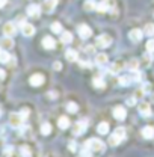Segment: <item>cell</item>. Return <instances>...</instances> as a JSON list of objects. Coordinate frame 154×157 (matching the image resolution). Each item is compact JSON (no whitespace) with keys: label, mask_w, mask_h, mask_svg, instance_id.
Listing matches in <instances>:
<instances>
[{"label":"cell","mask_w":154,"mask_h":157,"mask_svg":"<svg viewBox=\"0 0 154 157\" xmlns=\"http://www.w3.org/2000/svg\"><path fill=\"white\" fill-rule=\"evenodd\" d=\"M125 136V130L121 127V128H116L115 133H112L110 136H109V145L110 147H116V145H119L121 142H122V139Z\"/></svg>","instance_id":"1"},{"label":"cell","mask_w":154,"mask_h":157,"mask_svg":"<svg viewBox=\"0 0 154 157\" xmlns=\"http://www.w3.org/2000/svg\"><path fill=\"white\" fill-rule=\"evenodd\" d=\"M85 147H88L91 151L94 153H103L104 150V142H101L100 139H88L85 142Z\"/></svg>","instance_id":"2"},{"label":"cell","mask_w":154,"mask_h":157,"mask_svg":"<svg viewBox=\"0 0 154 157\" xmlns=\"http://www.w3.org/2000/svg\"><path fill=\"white\" fill-rule=\"evenodd\" d=\"M23 122H24V118L21 117V113H11L9 115V125L12 127V128H20V127H23Z\"/></svg>","instance_id":"3"},{"label":"cell","mask_w":154,"mask_h":157,"mask_svg":"<svg viewBox=\"0 0 154 157\" xmlns=\"http://www.w3.org/2000/svg\"><path fill=\"white\" fill-rule=\"evenodd\" d=\"M95 44L97 47H100V48H106V47H109L112 44V38L109 35H100V36H97Z\"/></svg>","instance_id":"4"},{"label":"cell","mask_w":154,"mask_h":157,"mask_svg":"<svg viewBox=\"0 0 154 157\" xmlns=\"http://www.w3.org/2000/svg\"><path fill=\"white\" fill-rule=\"evenodd\" d=\"M77 32H79L80 38H83V39L91 38V35H92V29H91L88 24H80V26L77 27Z\"/></svg>","instance_id":"5"},{"label":"cell","mask_w":154,"mask_h":157,"mask_svg":"<svg viewBox=\"0 0 154 157\" xmlns=\"http://www.w3.org/2000/svg\"><path fill=\"white\" fill-rule=\"evenodd\" d=\"M139 113L142 115V117L148 118L151 117V106H150V103H147V101H142L141 104H139Z\"/></svg>","instance_id":"6"},{"label":"cell","mask_w":154,"mask_h":157,"mask_svg":"<svg viewBox=\"0 0 154 157\" xmlns=\"http://www.w3.org/2000/svg\"><path fill=\"white\" fill-rule=\"evenodd\" d=\"M85 130H86V121H79V122L74 124V127H73V135H74V136L83 135Z\"/></svg>","instance_id":"7"},{"label":"cell","mask_w":154,"mask_h":157,"mask_svg":"<svg viewBox=\"0 0 154 157\" xmlns=\"http://www.w3.org/2000/svg\"><path fill=\"white\" fill-rule=\"evenodd\" d=\"M15 33H17V27H15L14 23H6L3 26V35L5 36H14Z\"/></svg>","instance_id":"8"},{"label":"cell","mask_w":154,"mask_h":157,"mask_svg":"<svg viewBox=\"0 0 154 157\" xmlns=\"http://www.w3.org/2000/svg\"><path fill=\"white\" fill-rule=\"evenodd\" d=\"M21 33H23L24 36H33V35H35V27H33V24L23 23V24H21Z\"/></svg>","instance_id":"9"},{"label":"cell","mask_w":154,"mask_h":157,"mask_svg":"<svg viewBox=\"0 0 154 157\" xmlns=\"http://www.w3.org/2000/svg\"><path fill=\"white\" fill-rule=\"evenodd\" d=\"M125 117H127V110L122 106H116L115 109H114V118L115 119L122 121V119H125Z\"/></svg>","instance_id":"10"},{"label":"cell","mask_w":154,"mask_h":157,"mask_svg":"<svg viewBox=\"0 0 154 157\" xmlns=\"http://www.w3.org/2000/svg\"><path fill=\"white\" fill-rule=\"evenodd\" d=\"M44 80H45V77H44L42 74H33L32 77L29 78V83H30L32 86L38 88V86H41V85L44 83Z\"/></svg>","instance_id":"11"},{"label":"cell","mask_w":154,"mask_h":157,"mask_svg":"<svg viewBox=\"0 0 154 157\" xmlns=\"http://www.w3.org/2000/svg\"><path fill=\"white\" fill-rule=\"evenodd\" d=\"M39 12H41V8H39V5L37 3H32V5H29L27 6V15L29 17H39Z\"/></svg>","instance_id":"12"},{"label":"cell","mask_w":154,"mask_h":157,"mask_svg":"<svg viewBox=\"0 0 154 157\" xmlns=\"http://www.w3.org/2000/svg\"><path fill=\"white\" fill-rule=\"evenodd\" d=\"M55 45H56V41L52 38V36H44V38H42V47H44L45 50H53Z\"/></svg>","instance_id":"13"},{"label":"cell","mask_w":154,"mask_h":157,"mask_svg":"<svg viewBox=\"0 0 154 157\" xmlns=\"http://www.w3.org/2000/svg\"><path fill=\"white\" fill-rule=\"evenodd\" d=\"M56 5H58V0H44V5L42 6H44V11L47 14H52Z\"/></svg>","instance_id":"14"},{"label":"cell","mask_w":154,"mask_h":157,"mask_svg":"<svg viewBox=\"0 0 154 157\" xmlns=\"http://www.w3.org/2000/svg\"><path fill=\"white\" fill-rule=\"evenodd\" d=\"M14 47V41H12V36H5V38L0 39V48H12Z\"/></svg>","instance_id":"15"},{"label":"cell","mask_w":154,"mask_h":157,"mask_svg":"<svg viewBox=\"0 0 154 157\" xmlns=\"http://www.w3.org/2000/svg\"><path fill=\"white\" fill-rule=\"evenodd\" d=\"M129 36H130V39H132L133 42H139V41L142 39V30H141V29H133V30H130Z\"/></svg>","instance_id":"16"},{"label":"cell","mask_w":154,"mask_h":157,"mask_svg":"<svg viewBox=\"0 0 154 157\" xmlns=\"http://www.w3.org/2000/svg\"><path fill=\"white\" fill-rule=\"evenodd\" d=\"M60 41L64 44H71L73 42V33L68 32V30H62L60 32Z\"/></svg>","instance_id":"17"},{"label":"cell","mask_w":154,"mask_h":157,"mask_svg":"<svg viewBox=\"0 0 154 157\" xmlns=\"http://www.w3.org/2000/svg\"><path fill=\"white\" fill-rule=\"evenodd\" d=\"M142 136L145 137V139H151V137H154V127H151V125H147V127H144L142 128Z\"/></svg>","instance_id":"18"},{"label":"cell","mask_w":154,"mask_h":157,"mask_svg":"<svg viewBox=\"0 0 154 157\" xmlns=\"http://www.w3.org/2000/svg\"><path fill=\"white\" fill-rule=\"evenodd\" d=\"M83 9H85L86 12H94L97 9V3L94 0H86L85 5H83Z\"/></svg>","instance_id":"19"},{"label":"cell","mask_w":154,"mask_h":157,"mask_svg":"<svg viewBox=\"0 0 154 157\" xmlns=\"http://www.w3.org/2000/svg\"><path fill=\"white\" fill-rule=\"evenodd\" d=\"M58 125H59L60 130H67V128L70 127V119L67 117H60L58 121Z\"/></svg>","instance_id":"20"},{"label":"cell","mask_w":154,"mask_h":157,"mask_svg":"<svg viewBox=\"0 0 154 157\" xmlns=\"http://www.w3.org/2000/svg\"><path fill=\"white\" fill-rule=\"evenodd\" d=\"M107 60H109V58H107L106 53H98V55L95 56V62L98 63V65H106Z\"/></svg>","instance_id":"21"},{"label":"cell","mask_w":154,"mask_h":157,"mask_svg":"<svg viewBox=\"0 0 154 157\" xmlns=\"http://www.w3.org/2000/svg\"><path fill=\"white\" fill-rule=\"evenodd\" d=\"M65 58H67V60H70V62H76L77 59H79V55H77V52H74V50H67L65 52Z\"/></svg>","instance_id":"22"},{"label":"cell","mask_w":154,"mask_h":157,"mask_svg":"<svg viewBox=\"0 0 154 157\" xmlns=\"http://www.w3.org/2000/svg\"><path fill=\"white\" fill-rule=\"evenodd\" d=\"M109 124L107 122H100L98 124V127H97V132L100 133V135H106V133H109Z\"/></svg>","instance_id":"23"},{"label":"cell","mask_w":154,"mask_h":157,"mask_svg":"<svg viewBox=\"0 0 154 157\" xmlns=\"http://www.w3.org/2000/svg\"><path fill=\"white\" fill-rule=\"evenodd\" d=\"M9 60H11L9 53H8L5 48H0V63H8Z\"/></svg>","instance_id":"24"},{"label":"cell","mask_w":154,"mask_h":157,"mask_svg":"<svg viewBox=\"0 0 154 157\" xmlns=\"http://www.w3.org/2000/svg\"><path fill=\"white\" fill-rule=\"evenodd\" d=\"M151 55L153 53H150V52H147V55H144V58H142V67L144 68H147V67H150L151 65Z\"/></svg>","instance_id":"25"},{"label":"cell","mask_w":154,"mask_h":157,"mask_svg":"<svg viewBox=\"0 0 154 157\" xmlns=\"http://www.w3.org/2000/svg\"><path fill=\"white\" fill-rule=\"evenodd\" d=\"M124 68V63L122 62H115L112 67H110V73H114V74H116V73H121V70Z\"/></svg>","instance_id":"26"},{"label":"cell","mask_w":154,"mask_h":157,"mask_svg":"<svg viewBox=\"0 0 154 157\" xmlns=\"http://www.w3.org/2000/svg\"><path fill=\"white\" fill-rule=\"evenodd\" d=\"M144 33H145L147 36H154V24H153V23H148V24H145Z\"/></svg>","instance_id":"27"},{"label":"cell","mask_w":154,"mask_h":157,"mask_svg":"<svg viewBox=\"0 0 154 157\" xmlns=\"http://www.w3.org/2000/svg\"><path fill=\"white\" fill-rule=\"evenodd\" d=\"M41 133H42L44 136H48V135L52 133V125H50L48 122H44V124L41 125Z\"/></svg>","instance_id":"28"},{"label":"cell","mask_w":154,"mask_h":157,"mask_svg":"<svg viewBox=\"0 0 154 157\" xmlns=\"http://www.w3.org/2000/svg\"><path fill=\"white\" fill-rule=\"evenodd\" d=\"M77 109H79L77 103H74V101H70V103H67V110H68L70 113H76Z\"/></svg>","instance_id":"29"},{"label":"cell","mask_w":154,"mask_h":157,"mask_svg":"<svg viewBox=\"0 0 154 157\" xmlns=\"http://www.w3.org/2000/svg\"><path fill=\"white\" fill-rule=\"evenodd\" d=\"M118 82H119V85L121 86H127V85H130L132 83V80L129 76H121V77L118 78Z\"/></svg>","instance_id":"30"},{"label":"cell","mask_w":154,"mask_h":157,"mask_svg":"<svg viewBox=\"0 0 154 157\" xmlns=\"http://www.w3.org/2000/svg\"><path fill=\"white\" fill-rule=\"evenodd\" d=\"M20 153H21V156H26V157H29L32 154V151H30V148H29L27 145H23V147L20 148Z\"/></svg>","instance_id":"31"},{"label":"cell","mask_w":154,"mask_h":157,"mask_svg":"<svg viewBox=\"0 0 154 157\" xmlns=\"http://www.w3.org/2000/svg\"><path fill=\"white\" fill-rule=\"evenodd\" d=\"M52 32H55V33H60V32H62V24L58 23V21H55V23L52 24Z\"/></svg>","instance_id":"32"},{"label":"cell","mask_w":154,"mask_h":157,"mask_svg":"<svg viewBox=\"0 0 154 157\" xmlns=\"http://www.w3.org/2000/svg\"><path fill=\"white\" fill-rule=\"evenodd\" d=\"M92 83H94V86H95V88H103V86H104L103 78H100V77H95L94 80H92Z\"/></svg>","instance_id":"33"},{"label":"cell","mask_w":154,"mask_h":157,"mask_svg":"<svg viewBox=\"0 0 154 157\" xmlns=\"http://www.w3.org/2000/svg\"><path fill=\"white\" fill-rule=\"evenodd\" d=\"M137 67H139V60H137V59H132V60L129 62V68H130V70H137Z\"/></svg>","instance_id":"34"},{"label":"cell","mask_w":154,"mask_h":157,"mask_svg":"<svg viewBox=\"0 0 154 157\" xmlns=\"http://www.w3.org/2000/svg\"><path fill=\"white\" fill-rule=\"evenodd\" d=\"M147 52L154 53V39H150V41L147 42Z\"/></svg>","instance_id":"35"},{"label":"cell","mask_w":154,"mask_h":157,"mask_svg":"<svg viewBox=\"0 0 154 157\" xmlns=\"http://www.w3.org/2000/svg\"><path fill=\"white\" fill-rule=\"evenodd\" d=\"M107 6V9H114L115 8V0H103Z\"/></svg>","instance_id":"36"},{"label":"cell","mask_w":154,"mask_h":157,"mask_svg":"<svg viewBox=\"0 0 154 157\" xmlns=\"http://www.w3.org/2000/svg\"><path fill=\"white\" fill-rule=\"evenodd\" d=\"M20 113H21V117L26 119V118L29 117V109H21V112H20Z\"/></svg>","instance_id":"37"},{"label":"cell","mask_w":154,"mask_h":157,"mask_svg":"<svg viewBox=\"0 0 154 157\" xmlns=\"http://www.w3.org/2000/svg\"><path fill=\"white\" fill-rule=\"evenodd\" d=\"M12 153H14V150H12V148H11V147H9V148H6V150H5V151H3V154H5V156H11V154H12Z\"/></svg>","instance_id":"38"},{"label":"cell","mask_w":154,"mask_h":157,"mask_svg":"<svg viewBox=\"0 0 154 157\" xmlns=\"http://www.w3.org/2000/svg\"><path fill=\"white\" fill-rule=\"evenodd\" d=\"M127 104L129 106H135L136 104V98L133 97V98H127Z\"/></svg>","instance_id":"39"},{"label":"cell","mask_w":154,"mask_h":157,"mask_svg":"<svg viewBox=\"0 0 154 157\" xmlns=\"http://www.w3.org/2000/svg\"><path fill=\"white\" fill-rule=\"evenodd\" d=\"M76 145H77V144L73 140V142H70V144H68V148H70L71 151H76Z\"/></svg>","instance_id":"40"},{"label":"cell","mask_w":154,"mask_h":157,"mask_svg":"<svg viewBox=\"0 0 154 157\" xmlns=\"http://www.w3.org/2000/svg\"><path fill=\"white\" fill-rule=\"evenodd\" d=\"M60 68H62V63H60V62H55V63H53V70L58 71V70H60Z\"/></svg>","instance_id":"41"},{"label":"cell","mask_w":154,"mask_h":157,"mask_svg":"<svg viewBox=\"0 0 154 157\" xmlns=\"http://www.w3.org/2000/svg\"><path fill=\"white\" fill-rule=\"evenodd\" d=\"M6 2H8V0H0V9H2L5 5H6Z\"/></svg>","instance_id":"42"},{"label":"cell","mask_w":154,"mask_h":157,"mask_svg":"<svg viewBox=\"0 0 154 157\" xmlns=\"http://www.w3.org/2000/svg\"><path fill=\"white\" fill-rule=\"evenodd\" d=\"M6 77V74H5V71L3 70H0V78H5Z\"/></svg>","instance_id":"43"},{"label":"cell","mask_w":154,"mask_h":157,"mask_svg":"<svg viewBox=\"0 0 154 157\" xmlns=\"http://www.w3.org/2000/svg\"><path fill=\"white\" fill-rule=\"evenodd\" d=\"M48 95H50V98L53 100V98H55V95H56V94H55V92H48Z\"/></svg>","instance_id":"44"},{"label":"cell","mask_w":154,"mask_h":157,"mask_svg":"<svg viewBox=\"0 0 154 157\" xmlns=\"http://www.w3.org/2000/svg\"><path fill=\"white\" fill-rule=\"evenodd\" d=\"M2 144H3V139H0V145H2Z\"/></svg>","instance_id":"45"}]
</instances>
